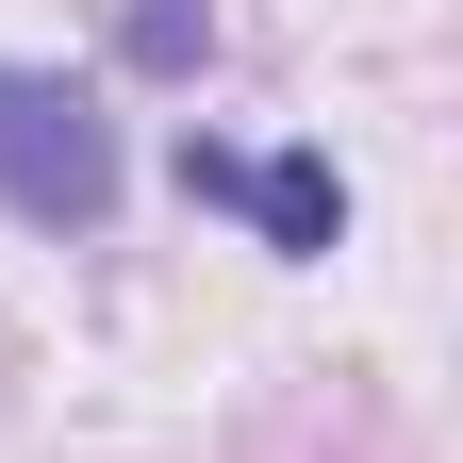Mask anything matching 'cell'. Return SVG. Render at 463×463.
<instances>
[{
  "label": "cell",
  "mask_w": 463,
  "mask_h": 463,
  "mask_svg": "<svg viewBox=\"0 0 463 463\" xmlns=\"http://www.w3.org/2000/svg\"><path fill=\"white\" fill-rule=\"evenodd\" d=\"M116 67L133 83H199L215 67V0H116Z\"/></svg>",
  "instance_id": "cell-3"
},
{
  "label": "cell",
  "mask_w": 463,
  "mask_h": 463,
  "mask_svg": "<svg viewBox=\"0 0 463 463\" xmlns=\"http://www.w3.org/2000/svg\"><path fill=\"white\" fill-rule=\"evenodd\" d=\"M232 215H249L281 265H331L347 249V165L331 149H249V165H232Z\"/></svg>",
  "instance_id": "cell-2"
},
{
  "label": "cell",
  "mask_w": 463,
  "mask_h": 463,
  "mask_svg": "<svg viewBox=\"0 0 463 463\" xmlns=\"http://www.w3.org/2000/svg\"><path fill=\"white\" fill-rule=\"evenodd\" d=\"M165 165H183V199H215V215H232V165H249V149H232V133H183Z\"/></svg>",
  "instance_id": "cell-4"
},
{
  "label": "cell",
  "mask_w": 463,
  "mask_h": 463,
  "mask_svg": "<svg viewBox=\"0 0 463 463\" xmlns=\"http://www.w3.org/2000/svg\"><path fill=\"white\" fill-rule=\"evenodd\" d=\"M116 116H99V83H67V67H0V215L17 232H50V249H99L116 232Z\"/></svg>",
  "instance_id": "cell-1"
}]
</instances>
